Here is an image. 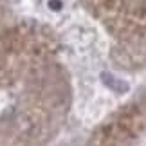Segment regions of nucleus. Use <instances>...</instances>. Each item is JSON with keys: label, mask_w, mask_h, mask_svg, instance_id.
<instances>
[{"label": "nucleus", "mask_w": 146, "mask_h": 146, "mask_svg": "<svg viewBox=\"0 0 146 146\" xmlns=\"http://www.w3.org/2000/svg\"><path fill=\"white\" fill-rule=\"evenodd\" d=\"M101 81H103V85L114 94H126L130 90V85H128L123 78H117L115 74H112V72H101Z\"/></svg>", "instance_id": "obj_1"}, {"label": "nucleus", "mask_w": 146, "mask_h": 146, "mask_svg": "<svg viewBox=\"0 0 146 146\" xmlns=\"http://www.w3.org/2000/svg\"><path fill=\"white\" fill-rule=\"evenodd\" d=\"M47 5H49V9H52V11H60L61 9V0H47Z\"/></svg>", "instance_id": "obj_2"}]
</instances>
